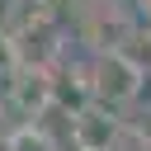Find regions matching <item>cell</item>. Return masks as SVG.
<instances>
[{
  "mask_svg": "<svg viewBox=\"0 0 151 151\" xmlns=\"http://www.w3.org/2000/svg\"><path fill=\"white\" fill-rule=\"evenodd\" d=\"M127 33H132V24H127L118 9H109V5H94V9H90L85 42H94V52H113V47H123Z\"/></svg>",
  "mask_w": 151,
  "mask_h": 151,
  "instance_id": "cell-3",
  "label": "cell"
},
{
  "mask_svg": "<svg viewBox=\"0 0 151 151\" xmlns=\"http://www.w3.org/2000/svg\"><path fill=\"white\" fill-rule=\"evenodd\" d=\"M118 132H123L118 118L99 104H85L80 113H71V146L76 151H113Z\"/></svg>",
  "mask_w": 151,
  "mask_h": 151,
  "instance_id": "cell-2",
  "label": "cell"
},
{
  "mask_svg": "<svg viewBox=\"0 0 151 151\" xmlns=\"http://www.w3.org/2000/svg\"><path fill=\"white\" fill-rule=\"evenodd\" d=\"M5 151H57V146H52V137H47L42 127H19V132L5 142Z\"/></svg>",
  "mask_w": 151,
  "mask_h": 151,
  "instance_id": "cell-4",
  "label": "cell"
},
{
  "mask_svg": "<svg viewBox=\"0 0 151 151\" xmlns=\"http://www.w3.org/2000/svg\"><path fill=\"white\" fill-rule=\"evenodd\" d=\"M85 80H90V99H99V104L113 109V104H127V99L142 94L146 71L113 47V52H99V57H94V66L85 71Z\"/></svg>",
  "mask_w": 151,
  "mask_h": 151,
  "instance_id": "cell-1",
  "label": "cell"
},
{
  "mask_svg": "<svg viewBox=\"0 0 151 151\" xmlns=\"http://www.w3.org/2000/svg\"><path fill=\"white\" fill-rule=\"evenodd\" d=\"M33 5H52V0H33Z\"/></svg>",
  "mask_w": 151,
  "mask_h": 151,
  "instance_id": "cell-5",
  "label": "cell"
}]
</instances>
